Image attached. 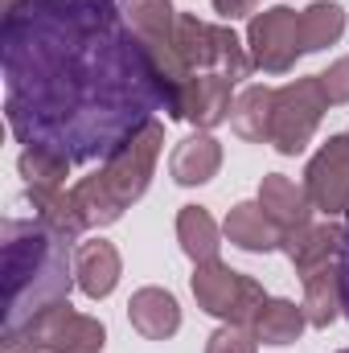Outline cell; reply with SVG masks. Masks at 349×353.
<instances>
[{"label": "cell", "instance_id": "9c48e42d", "mask_svg": "<svg viewBox=\"0 0 349 353\" xmlns=\"http://www.w3.org/2000/svg\"><path fill=\"white\" fill-rule=\"evenodd\" d=\"M304 189L325 218L349 214V136H329V144H321L304 169Z\"/></svg>", "mask_w": 349, "mask_h": 353}, {"label": "cell", "instance_id": "5bb4252c", "mask_svg": "<svg viewBox=\"0 0 349 353\" xmlns=\"http://www.w3.org/2000/svg\"><path fill=\"white\" fill-rule=\"evenodd\" d=\"M226 243H235V247H243V251H275L279 243H283V230L263 214L259 201H239L230 214H226Z\"/></svg>", "mask_w": 349, "mask_h": 353}, {"label": "cell", "instance_id": "4316f807", "mask_svg": "<svg viewBox=\"0 0 349 353\" xmlns=\"http://www.w3.org/2000/svg\"><path fill=\"white\" fill-rule=\"evenodd\" d=\"M337 271H341V312L349 316V222L341 226V255H337Z\"/></svg>", "mask_w": 349, "mask_h": 353}, {"label": "cell", "instance_id": "8fae6325", "mask_svg": "<svg viewBox=\"0 0 349 353\" xmlns=\"http://www.w3.org/2000/svg\"><path fill=\"white\" fill-rule=\"evenodd\" d=\"M230 87H235V83H230L226 74H193V79L181 87V119L197 123L201 132L218 128L222 119H230V107H235Z\"/></svg>", "mask_w": 349, "mask_h": 353}, {"label": "cell", "instance_id": "cb8c5ba5", "mask_svg": "<svg viewBox=\"0 0 349 353\" xmlns=\"http://www.w3.org/2000/svg\"><path fill=\"white\" fill-rule=\"evenodd\" d=\"M21 173L29 176V185H62L66 173H70V165L58 161V157H46V152L25 148L21 152Z\"/></svg>", "mask_w": 349, "mask_h": 353}, {"label": "cell", "instance_id": "30bf717a", "mask_svg": "<svg viewBox=\"0 0 349 353\" xmlns=\"http://www.w3.org/2000/svg\"><path fill=\"white\" fill-rule=\"evenodd\" d=\"M279 247L288 251L296 275L304 279V275H312L321 267L337 263V255H341V226H333V222H304V226L288 230Z\"/></svg>", "mask_w": 349, "mask_h": 353}, {"label": "cell", "instance_id": "7402d4cb", "mask_svg": "<svg viewBox=\"0 0 349 353\" xmlns=\"http://www.w3.org/2000/svg\"><path fill=\"white\" fill-rule=\"evenodd\" d=\"M346 33V8L333 0H317L300 12V46L304 54H317L325 46H333Z\"/></svg>", "mask_w": 349, "mask_h": 353}, {"label": "cell", "instance_id": "2e32d148", "mask_svg": "<svg viewBox=\"0 0 349 353\" xmlns=\"http://www.w3.org/2000/svg\"><path fill=\"white\" fill-rule=\"evenodd\" d=\"M222 169V144L210 132H197L189 140H181L169 161V173L177 185H206L210 176Z\"/></svg>", "mask_w": 349, "mask_h": 353}, {"label": "cell", "instance_id": "484cf974", "mask_svg": "<svg viewBox=\"0 0 349 353\" xmlns=\"http://www.w3.org/2000/svg\"><path fill=\"white\" fill-rule=\"evenodd\" d=\"M321 79V90H325V99H329V107L333 103H349V58L341 62H333L325 74H317Z\"/></svg>", "mask_w": 349, "mask_h": 353}, {"label": "cell", "instance_id": "6da1fadb", "mask_svg": "<svg viewBox=\"0 0 349 353\" xmlns=\"http://www.w3.org/2000/svg\"><path fill=\"white\" fill-rule=\"evenodd\" d=\"M4 119L21 148L111 161L177 94L123 0H4Z\"/></svg>", "mask_w": 349, "mask_h": 353}, {"label": "cell", "instance_id": "8992f818", "mask_svg": "<svg viewBox=\"0 0 349 353\" xmlns=\"http://www.w3.org/2000/svg\"><path fill=\"white\" fill-rule=\"evenodd\" d=\"M329 111V99L321 90V79H296L288 87L275 90V111H271V144L283 157H300L321 123V115Z\"/></svg>", "mask_w": 349, "mask_h": 353}, {"label": "cell", "instance_id": "4fadbf2b", "mask_svg": "<svg viewBox=\"0 0 349 353\" xmlns=\"http://www.w3.org/2000/svg\"><path fill=\"white\" fill-rule=\"evenodd\" d=\"M128 316H132V329L148 341H165L181 329V308L165 288H140L128 300Z\"/></svg>", "mask_w": 349, "mask_h": 353}, {"label": "cell", "instance_id": "d6986e66", "mask_svg": "<svg viewBox=\"0 0 349 353\" xmlns=\"http://www.w3.org/2000/svg\"><path fill=\"white\" fill-rule=\"evenodd\" d=\"M29 205H33V214L41 218V222H50L54 230H62L66 239H79L83 230H87V222H83V214H79V205H74V193H66L62 185H29Z\"/></svg>", "mask_w": 349, "mask_h": 353}, {"label": "cell", "instance_id": "7c38bea8", "mask_svg": "<svg viewBox=\"0 0 349 353\" xmlns=\"http://www.w3.org/2000/svg\"><path fill=\"white\" fill-rule=\"evenodd\" d=\"M259 205L283 234L296 230V226H304V222H312V197H308V189L296 185L292 176H283V173H267L263 176Z\"/></svg>", "mask_w": 349, "mask_h": 353}, {"label": "cell", "instance_id": "ac0fdd59", "mask_svg": "<svg viewBox=\"0 0 349 353\" xmlns=\"http://www.w3.org/2000/svg\"><path fill=\"white\" fill-rule=\"evenodd\" d=\"M271 111H275V90L247 87L230 107V128L251 144H271Z\"/></svg>", "mask_w": 349, "mask_h": 353}, {"label": "cell", "instance_id": "44dd1931", "mask_svg": "<svg viewBox=\"0 0 349 353\" xmlns=\"http://www.w3.org/2000/svg\"><path fill=\"white\" fill-rule=\"evenodd\" d=\"M304 325H308V316H304L300 304H292V300H267L251 329H255V337H259L263 345H292V341H300Z\"/></svg>", "mask_w": 349, "mask_h": 353}, {"label": "cell", "instance_id": "7a4b0ae2", "mask_svg": "<svg viewBox=\"0 0 349 353\" xmlns=\"http://www.w3.org/2000/svg\"><path fill=\"white\" fill-rule=\"evenodd\" d=\"M70 243L41 218L4 222V337H17L37 312L70 300Z\"/></svg>", "mask_w": 349, "mask_h": 353}, {"label": "cell", "instance_id": "3957f363", "mask_svg": "<svg viewBox=\"0 0 349 353\" xmlns=\"http://www.w3.org/2000/svg\"><path fill=\"white\" fill-rule=\"evenodd\" d=\"M173 46H177V58L185 62L189 74H226L230 83H239V79H247L255 70L251 50L235 37V29L197 21L193 12L177 17Z\"/></svg>", "mask_w": 349, "mask_h": 353}, {"label": "cell", "instance_id": "83f0119b", "mask_svg": "<svg viewBox=\"0 0 349 353\" xmlns=\"http://www.w3.org/2000/svg\"><path fill=\"white\" fill-rule=\"evenodd\" d=\"M214 8L226 17V21H239V17H251L259 8V0H214Z\"/></svg>", "mask_w": 349, "mask_h": 353}, {"label": "cell", "instance_id": "ba28073f", "mask_svg": "<svg viewBox=\"0 0 349 353\" xmlns=\"http://www.w3.org/2000/svg\"><path fill=\"white\" fill-rule=\"evenodd\" d=\"M247 50H251V62L255 70H267V74H283L296 66V58L304 54L300 46V12L275 4L259 17H251L247 25Z\"/></svg>", "mask_w": 349, "mask_h": 353}, {"label": "cell", "instance_id": "9a60e30c", "mask_svg": "<svg viewBox=\"0 0 349 353\" xmlns=\"http://www.w3.org/2000/svg\"><path fill=\"white\" fill-rule=\"evenodd\" d=\"M74 279H79V288L87 292L90 300L111 296L115 283H119V251L111 243H103V239L83 243L74 251Z\"/></svg>", "mask_w": 349, "mask_h": 353}, {"label": "cell", "instance_id": "ffe728a7", "mask_svg": "<svg viewBox=\"0 0 349 353\" xmlns=\"http://www.w3.org/2000/svg\"><path fill=\"white\" fill-rule=\"evenodd\" d=\"M177 243H181V251L193 259V263H210V259H218V226H214V218L201 210V205H181V214H177Z\"/></svg>", "mask_w": 349, "mask_h": 353}, {"label": "cell", "instance_id": "277c9868", "mask_svg": "<svg viewBox=\"0 0 349 353\" xmlns=\"http://www.w3.org/2000/svg\"><path fill=\"white\" fill-rule=\"evenodd\" d=\"M4 353H37V350H50V353H103L107 345V329L94 321V316H83L70 308V300L37 312L17 337H4L0 341Z\"/></svg>", "mask_w": 349, "mask_h": 353}, {"label": "cell", "instance_id": "52a82bcc", "mask_svg": "<svg viewBox=\"0 0 349 353\" xmlns=\"http://www.w3.org/2000/svg\"><path fill=\"white\" fill-rule=\"evenodd\" d=\"M161 144H165V128L152 119L140 136H132L111 161H103L99 176L107 181V189L115 193V201L128 210L132 201L144 197L148 181H152V169H157V157H161Z\"/></svg>", "mask_w": 349, "mask_h": 353}, {"label": "cell", "instance_id": "d4e9b609", "mask_svg": "<svg viewBox=\"0 0 349 353\" xmlns=\"http://www.w3.org/2000/svg\"><path fill=\"white\" fill-rule=\"evenodd\" d=\"M259 345V337H255V329L251 325H222L210 341H206V353H255Z\"/></svg>", "mask_w": 349, "mask_h": 353}, {"label": "cell", "instance_id": "603a6c76", "mask_svg": "<svg viewBox=\"0 0 349 353\" xmlns=\"http://www.w3.org/2000/svg\"><path fill=\"white\" fill-rule=\"evenodd\" d=\"M70 193H74V205H79V214H83L87 226H111V222L123 214V205L115 201V193L107 189V181H103L99 173L83 176Z\"/></svg>", "mask_w": 349, "mask_h": 353}, {"label": "cell", "instance_id": "5b68a950", "mask_svg": "<svg viewBox=\"0 0 349 353\" xmlns=\"http://www.w3.org/2000/svg\"><path fill=\"white\" fill-rule=\"evenodd\" d=\"M193 296H197V304L210 316H222L230 325H255L259 308L267 304V292L259 288V279L230 271L222 259L197 263V271H193Z\"/></svg>", "mask_w": 349, "mask_h": 353}, {"label": "cell", "instance_id": "f1b7e54d", "mask_svg": "<svg viewBox=\"0 0 349 353\" xmlns=\"http://www.w3.org/2000/svg\"><path fill=\"white\" fill-rule=\"evenodd\" d=\"M341 353H349V350H341Z\"/></svg>", "mask_w": 349, "mask_h": 353}, {"label": "cell", "instance_id": "e0dca14e", "mask_svg": "<svg viewBox=\"0 0 349 353\" xmlns=\"http://www.w3.org/2000/svg\"><path fill=\"white\" fill-rule=\"evenodd\" d=\"M300 283H304V304L300 308H304L308 325L312 329H329L341 316V271H337V263L304 275Z\"/></svg>", "mask_w": 349, "mask_h": 353}]
</instances>
